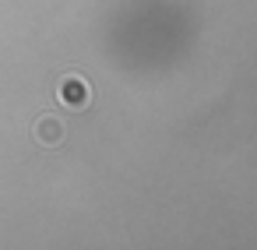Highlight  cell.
<instances>
[{"label":"cell","instance_id":"cell-2","mask_svg":"<svg viewBox=\"0 0 257 250\" xmlns=\"http://www.w3.org/2000/svg\"><path fill=\"white\" fill-rule=\"evenodd\" d=\"M57 99H60L64 106H71V109H85L88 99H92V88H88L78 74H67V78H60V85H57Z\"/></svg>","mask_w":257,"mask_h":250},{"label":"cell","instance_id":"cell-1","mask_svg":"<svg viewBox=\"0 0 257 250\" xmlns=\"http://www.w3.org/2000/svg\"><path fill=\"white\" fill-rule=\"evenodd\" d=\"M64 138H67V127H64V120H57V116H39L36 123H32V141L39 145V148H60L64 145Z\"/></svg>","mask_w":257,"mask_h":250}]
</instances>
